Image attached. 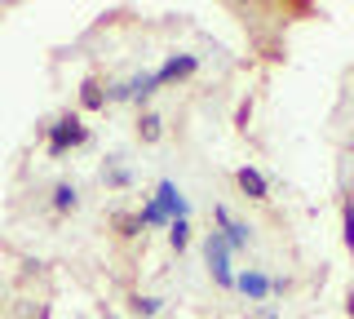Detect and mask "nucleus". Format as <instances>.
Here are the masks:
<instances>
[{"mask_svg":"<svg viewBox=\"0 0 354 319\" xmlns=\"http://www.w3.org/2000/svg\"><path fill=\"white\" fill-rule=\"evenodd\" d=\"M84 142H88V129L80 125V116H62V120H53V125H44V147H49L53 160H62L66 151L84 147Z\"/></svg>","mask_w":354,"mask_h":319,"instance_id":"obj_1","label":"nucleus"},{"mask_svg":"<svg viewBox=\"0 0 354 319\" xmlns=\"http://www.w3.org/2000/svg\"><path fill=\"white\" fill-rule=\"evenodd\" d=\"M204 257H208V275H213L221 289H235V271H230V244H226V235H221V230H208Z\"/></svg>","mask_w":354,"mask_h":319,"instance_id":"obj_2","label":"nucleus"},{"mask_svg":"<svg viewBox=\"0 0 354 319\" xmlns=\"http://www.w3.org/2000/svg\"><path fill=\"white\" fill-rule=\"evenodd\" d=\"M155 204L164 208V217H169V222H177V217H186V213H191V204H186V195L177 191V186H173L169 178H164L160 186H155Z\"/></svg>","mask_w":354,"mask_h":319,"instance_id":"obj_3","label":"nucleus"},{"mask_svg":"<svg viewBox=\"0 0 354 319\" xmlns=\"http://www.w3.org/2000/svg\"><path fill=\"white\" fill-rule=\"evenodd\" d=\"M195 67H199V58L195 53H173L164 67H155V80L160 84H173V80H186V75H195Z\"/></svg>","mask_w":354,"mask_h":319,"instance_id":"obj_4","label":"nucleus"},{"mask_svg":"<svg viewBox=\"0 0 354 319\" xmlns=\"http://www.w3.org/2000/svg\"><path fill=\"white\" fill-rule=\"evenodd\" d=\"M235 289L248 293L252 302H266V297H270V280H266L261 271H243V275H235Z\"/></svg>","mask_w":354,"mask_h":319,"instance_id":"obj_5","label":"nucleus"},{"mask_svg":"<svg viewBox=\"0 0 354 319\" xmlns=\"http://www.w3.org/2000/svg\"><path fill=\"white\" fill-rule=\"evenodd\" d=\"M235 182H239V191L248 195V200H266V195H270V186H266V178L257 169H248V164H243V169L235 173Z\"/></svg>","mask_w":354,"mask_h":319,"instance_id":"obj_6","label":"nucleus"},{"mask_svg":"<svg viewBox=\"0 0 354 319\" xmlns=\"http://www.w3.org/2000/svg\"><path fill=\"white\" fill-rule=\"evenodd\" d=\"M155 89H160V80H155V71H142V75H133V80H129V98H133V102H151V93Z\"/></svg>","mask_w":354,"mask_h":319,"instance_id":"obj_7","label":"nucleus"},{"mask_svg":"<svg viewBox=\"0 0 354 319\" xmlns=\"http://www.w3.org/2000/svg\"><path fill=\"white\" fill-rule=\"evenodd\" d=\"M138 138L147 142V147H151V142H160V138H164V120L155 116V111H142V116H138Z\"/></svg>","mask_w":354,"mask_h":319,"instance_id":"obj_8","label":"nucleus"},{"mask_svg":"<svg viewBox=\"0 0 354 319\" xmlns=\"http://www.w3.org/2000/svg\"><path fill=\"white\" fill-rule=\"evenodd\" d=\"M53 208H58V213H75V208H80V191H75L71 182H58L53 186Z\"/></svg>","mask_w":354,"mask_h":319,"instance_id":"obj_9","label":"nucleus"},{"mask_svg":"<svg viewBox=\"0 0 354 319\" xmlns=\"http://www.w3.org/2000/svg\"><path fill=\"white\" fill-rule=\"evenodd\" d=\"M80 102L88 107V111H102V107H106V93H102V84H97L93 75H88V80L80 84Z\"/></svg>","mask_w":354,"mask_h":319,"instance_id":"obj_10","label":"nucleus"},{"mask_svg":"<svg viewBox=\"0 0 354 319\" xmlns=\"http://www.w3.org/2000/svg\"><path fill=\"white\" fill-rule=\"evenodd\" d=\"M221 235H226L230 253H235V248H248V244H252V226H243V222H230L226 230H221Z\"/></svg>","mask_w":354,"mask_h":319,"instance_id":"obj_11","label":"nucleus"},{"mask_svg":"<svg viewBox=\"0 0 354 319\" xmlns=\"http://www.w3.org/2000/svg\"><path fill=\"white\" fill-rule=\"evenodd\" d=\"M186 244H191V222H186V217H177V222L169 226V248L173 253H186Z\"/></svg>","mask_w":354,"mask_h":319,"instance_id":"obj_12","label":"nucleus"},{"mask_svg":"<svg viewBox=\"0 0 354 319\" xmlns=\"http://www.w3.org/2000/svg\"><path fill=\"white\" fill-rule=\"evenodd\" d=\"M129 311L138 315V319H151V315H160V311H164V302H160V297H142V293H138V297L129 302Z\"/></svg>","mask_w":354,"mask_h":319,"instance_id":"obj_13","label":"nucleus"},{"mask_svg":"<svg viewBox=\"0 0 354 319\" xmlns=\"http://www.w3.org/2000/svg\"><path fill=\"white\" fill-rule=\"evenodd\" d=\"M120 156H111L106 164H102V182L106 186H129V169H124V164H115Z\"/></svg>","mask_w":354,"mask_h":319,"instance_id":"obj_14","label":"nucleus"},{"mask_svg":"<svg viewBox=\"0 0 354 319\" xmlns=\"http://www.w3.org/2000/svg\"><path fill=\"white\" fill-rule=\"evenodd\" d=\"M341 226H346V248L354 253V200L341 204Z\"/></svg>","mask_w":354,"mask_h":319,"instance_id":"obj_15","label":"nucleus"},{"mask_svg":"<svg viewBox=\"0 0 354 319\" xmlns=\"http://www.w3.org/2000/svg\"><path fill=\"white\" fill-rule=\"evenodd\" d=\"M138 230H142L138 217H120V235H138Z\"/></svg>","mask_w":354,"mask_h":319,"instance_id":"obj_16","label":"nucleus"}]
</instances>
